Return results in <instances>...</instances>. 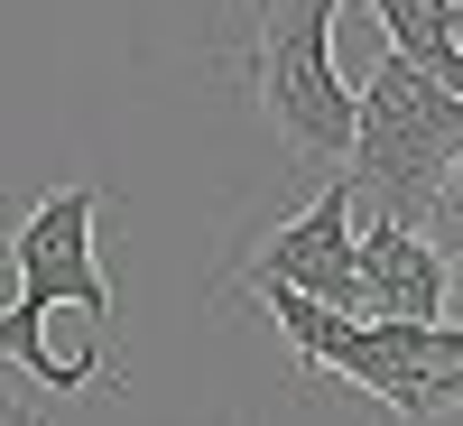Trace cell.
Listing matches in <instances>:
<instances>
[{"mask_svg":"<svg viewBox=\"0 0 463 426\" xmlns=\"http://www.w3.org/2000/svg\"><path fill=\"white\" fill-rule=\"evenodd\" d=\"M436 84H445V93H454V102H463V56H454V65H445V74H436Z\"/></svg>","mask_w":463,"mask_h":426,"instance_id":"cell-9","label":"cell"},{"mask_svg":"<svg viewBox=\"0 0 463 426\" xmlns=\"http://www.w3.org/2000/svg\"><path fill=\"white\" fill-rule=\"evenodd\" d=\"M353 176H316V195H306V213H288L279 232H260V241L232 260V279L222 288H297V297H316L334 306V316H362V288H353Z\"/></svg>","mask_w":463,"mask_h":426,"instance_id":"cell-5","label":"cell"},{"mask_svg":"<svg viewBox=\"0 0 463 426\" xmlns=\"http://www.w3.org/2000/svg\"><path fill=\"white\" fill-rule=\"evenodd\" d=\"M334 10L343 0H241V47H232L250 111L306 176H334L353 148V84L334 74Z\"/></svg>","mask_w":463,"mask_h":426,"instance_id":"cell-3","label":"cell"},{"mask_svg":"<svg viewBox=\"0 0 463 426\" xmlns=\"http://www.w3.org/2000/svg\"><path fill=\"white\" fill-rule=\"evenodd\" d=\"M93 222H102V185L93 176H74V185H56V195H37V204H19L10 213V269H19V297L0 306V353H10L37 390H56V399H84L93 380H102V353H47V316L56 306H74L93 334L121 316V297H111V279H102V251H93Z\"/></svg>","mask_w":463,"mask_h":426,"instance_id":"cell-1","label":"cell"},{"mask_svg":"<svg viewBox=\"0 0 463 426\" xmlns=\"http://www.w3.org/2000/svg\"><path fill=\"white\" fill-rule=\"evenodd\" d=\"M454 167H463V102L417 56L390 47L371 65V84H353V148H343L353 204L390 213V222H427L436 185Z\"/></svg>","mask_w":463,"mask_h":426,"instance_id":"cell-4","label":"cell"},{"mask_svg":"<svg viewBox=\"0 0 463 426\" xmlns=\"http://www.w3.org/2000/svg\"><path fill=\"white\" fill-rule=\"evenodd\" d=\"M436 241V260H445V316H463V167L436 185V204H427V222H417Z\"/></svg>","mask_w":463,"mask_h":426,"instance_id":"cell-8","label":"cell"},{"mask_svg":"<svg viewBox=\"0 0 463 426\" xmlns=\"http://www.w3.org/2000/svg\"><path fill=\"white\" fill-rule=\"evenodd\" d=\"M362 10L390 28V47L417 56L427 74H445L463 56V0H362Z\"/></svg>","mask_w":463,"mask_h":426,"instance_id":"cell-7","label":"cell"},{"mask_svg":"<svg viewBox=\"0 0 463 426\" xmlns=\"http://www.w3.org/2000/svg\"><path fill=\"white\" fill-rule=\"evenodd\" d=\"M250 297L288 334L306 380H353L362 399H380L390 426H436L463 408V316L399 325V316H334V306L297 297V288H250Z\"/></svg>","mask_w":463,"mask_h":426,"instance_id":"cell-2","label":"cell"},{"mask_svg":"<svg viewBox=\"0 0 463 426\" xmlns=\"http://www.w3.org/2000/svg\"><path fill=\"white\" fill-rule=\"evenodd\" d=\"M353 288L362 316H399V325H436L445 316V260L417 222L371 213V232H353Z\"/></svg>","mask_w":463,"mask_h":426,"instance_id":"cell-6","label":"cell"},{"mask_svg":"<svg viewBox=\"0 0 463 426\" xmlns=\"http://www.w3.org/2000/svg\"><path fill=\"white\" fill-rule=\"evenodd\" d=\"M0 426H37V417H28V408H19V399H0Z\"/></svg>","mask_w":463,"mask_h":426,"instance_id":"cell-10","label":"cell"}]
</instances>
